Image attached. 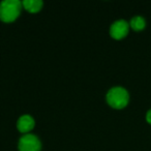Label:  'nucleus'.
Returning a JSON list of instances; mask_svg holds the SVG:
<instances>
[{
  "label": "nucleus",
  "mask_w": 151,
  "mask_h": 151,
  "mask_svg": "<svg viewBox=\"0 0 151 151\" xmlns=\"http://www.w3.org/2000/svg\"><path fill=\"white\" fill-rule=\"evenodd\" d=\"M129 23L123 19L115 21L110 27V35L114 40H122L129 32Z\"/></svg>",
  "instance_id": "nucleus-4"
},
{
  "label": "nucleus",
  "mask_w": 151,
  "mask_h": 151,
  "mask_svg": "<svg viewBox=\"0 0 151 151\" xmlns=\"http://www.w3.org/2000/svg\"><path fill=\"white\" fill-rule=\"evenodd\" d=\"M23 4L20 0H3L0 2V20L12 23L19 18Z\"/></svg>",
  "instance_id": "nucleus-1"
},
{
  "label": "nucleus",
  "mask_w": 151,
  "mask_h": 151,
  "mask_svg": "<svg viewBox=\"0 0 151 151\" xmlns=\"http://www.w3.org/2000/svg\"><path fill=\"white\" fill-rule=\"evenodd\" d=\"M22 4L24 9L29 13H37L44 6V2L42 0H24Z\"/></svg>",
  "instance_id": "nucleus-6"
},
{
  "label": "nucleus",
  "mask_w": 151,
  "mask_h": 151,
  "mask_svg": "<svg viewBox=\"0 0 151 151\" xmlns=\"http://www.w3.org/2000/svg\"><path fill=\"white\" fill-rule=\"evenodd\" d=\"M18 148L19 151H40L42 142L35 134H26L20 138Z\"/></svg>",
  "instance_id": "nucleus-3"
},
{
  "label": "nucleus",
  "mask_w": 151,
  "mask_h": 151,
  "mask_svg": "<svg viewBox=\"0 0 151 151\" xmlns=\"http://www.w3.org/2000/svg\"><path fill=\"white\" fill-rule=\"evenodd\" d=\"M106 99L111 108L121 110L125 108L129 103V93L124 87L115 86L108 91Z\"/></svg>",
  "instance_id": "nucleus-2"
},
{
  "label": "nucleus",
  "mask_w": 151,
  "mask_h": 151,
  "mask_svg": "<svg viewBox=\"0 0 151 151\" xmlns=\"http://www.w3.org/2000/svg\"><path fill=\"white\" fill-rule=\"evenodd\" d=\"M129 27L134 31H141L146 27V20L142 16H134L129 21Z\"/></svg>",
  "instance_id": "nucleus-7"
},
{
  "label": "nucleus",
  "mask_w": 151,
  "mask_h": 151,
  "mask_svg": "<svg viewBox=\"0 0 151 151\" xmlns=\"http://www.w3.org/2000/svg\"><path fill=\"white\" fill-rule=\"evenodd\" d=\"M34 125H35V121H34L33 117L31 115H22L21 117L18 119L17 121V128L20 132H23L24 134H29L33 129Z\"/></svg>",
  "instance_id": "nucleus-5"
},
{
  "label": "nucleus",
  "mask_w": 151,
  "mask_h": 151,
  "mask_svg": "<svg viewBox=\"0 0 151 151\" xmlns=\"http://www.w3.org/2000/svg\"><path fill=\"white\" fill-rule=\"evenodd\" d=\"M146 121L149 124H151V109H149L146 113Z\"/></svg>",
  "instance_id": "nucleus-8"
}]
</instances>
